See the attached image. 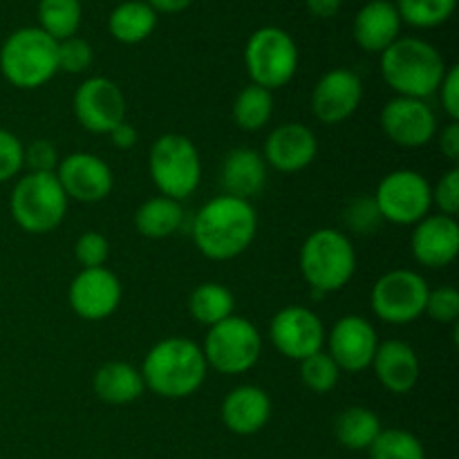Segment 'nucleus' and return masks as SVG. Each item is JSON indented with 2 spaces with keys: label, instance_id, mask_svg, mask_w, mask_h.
<instances>
[{
  "label": "nucleus",
  "instance_id": "1",
  "mask_svg": "<svg viewBox=\"0 0 459 459\" xmlns=\"http://www.w3.org/2000/svg\"><path fill=\"white\" fill-rule=\"evenodd\" d=\"M258 231L254 204L231 195H218L206 202L191 222V236L204 258L224 263L245 254Z\"/></svg>",
  "mask_w": 459,
  "mask_h": 459
},
{
  "label": "nucleus",
  "instance_id": "2",
  "mask_svg": "<svg viewBox=\"0 0 459 459\" xmlns=\"http://www.w3.org/2000/svg\"><path fill=\"white\" fill-rule=\"evenodd\" d=\"M143 385L161 399L195 394L209 375L202 348L184 336H169L152 345L142 363Z\"/></svg>",
  "mask_w": 459,
  "mask_h": 459
},
{
  "label": "nucleus",
  "instance_id": "3",
  "mask_svg": "<svg viewBox=\"0 0 459 459\" xmlns=\"http://www.w3.org/2000/svg\"><path fill=\"white\" fill-rule=\"evenodd\" d=\"M379 67L384 81L397 92V97L424 101L437 92L448 70L442 52L429 40L415 36H399L388 49L381 52Z\"/></svg>",
  "mask_w": 459,
  "mask_h": 459
},
{
  "label": "nucleus",
  "instance_id": "4",
  "mask_svg": "<svg viewBox=\"0 0 459 459\" xmlns=\"http://www.w3.org/2000/svg\"><path fill=\"white\" fill-rule=\"evenodd\" d=\"M299 267L305 282L316 294L339 291L357 272V251L343 231L318 229L305 238L299 254Z\"/></svg>",
  "mask_w": 459,
  "mask_h": 459
},
{
  "label": "nucleus",
  "instance_id": "5",
  "mask_svg": "<svg viewBox=\"0 0 459 459\" xmlns=\"http://www.w3.org/2000/svg\"><path fill=\"white\" fill-rule=\"evenodd\" d=\"M0 72L13 88H40L58 72V40L40 27H21L0 48Z\"/></svg>",
  "mask_w": 459,
  "mask_h": 459
},
{
  "label": "nucleus",
  "instance_id": "6",
  "mask_svg": "<svg viewBox=\"0 0 459 459\" xmlns=\"http://www.w3.org/2000/svg\"><path fill=\"white\" fill-rule=\"evenodd\" d=\"M65 191L54 173H27L13 186L9 211L18 227L31 236H43L61 227L67 215Z\"/></svg>",
  "mask_w": 459,
  "mask_h": 459
},
{
  "label": "nucleus",
  "instance_id": "7",
  "mask_svg": "<svg viewBox=\"0 0 459 459\" xmlns=\"http://www.w3.org/2000/svg\"><path fill=\"white\" fill-rule=\"evenodd\" d=\"M148 170L157 191L170 200H186L202 182V160L197 146L179 133H166L148 152Z\"/></svg>",
  "mask_w": 459,
  "mask_h": 459
},
{
  "label": "nucleus",
  "instance_id": "8",
  "mask_svg": "<svg viewBox=\"0 0 459 459\" xmlns=\"http://www.w3.org/2000/svg\"><path fill=\"white\" fill-rule=\"evenodd\" d=\"M202 354L206 366L220 375H245L263 354V336L249 318L231 314L218 325L209 327L202 343Z\"/></svg>",
  "mask_w": 459,
  "mask_h": 459
},
{
  "label": "nucleus",
  "instance_id": "9",
  "mask_svg": "<svg viewBox=\"0 0 459 459\" xmlns=\"http://www.w3.org/2000/svg\"><path fill=\"white\" fill-rule=\"evenodd\" d=\"M245 65L251 83L273 92L294 79L299 70V45L281 27H260L245 45Z\"/></svg>",
  "mask_w": 459,
  "mask_h": 459
},
{
  "label": "nucleus",
  "instance_id": "10",
  "mask_svg": "<svg viewBox=\"0 0 459 459\" xmlns=\"http://www.w3.org/2000/svg\"><path fill=\"white\" fill-rule=\"evenodd\" d=\"M429 282L412 269H393L377 278L370 291L372 312L388 325H408L424 316Z\"/></svg>",
  "mask_w": 459,
  "mask_h": 459
},
{
  "label": "nucleus",
  "instance_id": "11",
  "mask_svg": "<svg viewBox=\"0 0 459 459\" xmlns=\"http://www.w3.org/2000/svg\"><path fill=\"white\" fill-rule=\"evenodd\" d=\"M372 197L381 220H388L399 227H411V224L415 227L420 220L430 215L433 206L430 182L411 169H399L385 175Z\"/></svg>",
  "mask_w": 459,
  "mask_h": 459
},
{
  "label": "nucleus",
  "instance_id": "12",
  "mask_svg": "<svg viewBox=\"0 0 459 459\" xmlns=\"http://www.w3.org/2000/svg\"><path fill=\"white\" fill-rule=\"evenodd\" d=\"M72 110L81 128L92 134H108L126 121V97L108 76H90L76 88Z\"/></svg>",
  "mask_w": 459,
  "mask_h": 459
},
{
  "label": "nucleus",
  "instance_id": "13",
  "mask_svg": "<svg viewBox=\"0 0 459 459\" xmlns=\"http://www.w3.org/2000/svg\"><path fill=\"white\" fill-rule=\"evenodd\" d=\"M269 339L282 357L291 361H303L323 350L325 327L316 312L300 305H290L273 314L269 323Z\"/></svg>",
  "mask_w": 459,
  "mask_h": 459
},
{
  "label": "nucleus",
  "instance_id": "14",
  "mask_svg": "<svg viewBox=\"0 0 459 459\" xmlns=\"http://www.w3.org/2000/svg\"><path fill=\"white\" fill-rule=\"evenodd\" d=\"M379 124L394 146L408 151L429 146L437 137V115L424 99H390L381 110Z\"/></svg>",
  "mask_w": 459,
  "mask_h": 459
},
{
  "label": "nucleus",
  "instance_id": "15",
  "mask_svg": "<svg viewBox=\"0 0 459 459\" xmlns=\"http://www.w3.org/2000/svg\"><path fill=\"white\" fill-rule=\"evenodd\" d=\"M327 354L334 359L341 372H363L372 366L379 339L377 330L368 318L348 314L341 316L332 325L330 334H325Z\"/></svg>",
  "mask_w": 459,
  "mask_h": 459
},
{
  "label": "nucleus",
  "instance_id": "16",
  "mask_svg": "<svg viewBox=\"0 0 459 459\" xmlns=\"http://www.w3.org/2000/svg\"><path fill=\"white\" fill-rule=\"evenodd\" d=\"M54 175L65 191L67 200L83 202V204L106 200L115 186L112 169L92 152H72L63 157Z\"/></svg>",
  "mask_w": 459,
  "mask_h": 459
},
{
  "label": "nucleus",
  "instance_id": "17",
  "mask_svg": "<svg viewBox=\"0 0 459 459\" xmlns=\"http://www.w3.org/2000/svg\"><path fill=\"white\" fill-rule=\"evenodd\" d=\"M72 312L83 321H103L112 316L121 303V282L110 269H81L67 290Z\"/></svg>",
  "mask_w": 459,
  "mask_h": 459
},
{
  "label": "nucleus",
  "instance_id": "18",
  "mask_svg": "<svg viewBox=\"0 0 459 459\" xmlns=\"http://www.w3.org/2000/svg\"><path fill=\"white\" fill-rule=\"evenodd\" d=\"M363 99V83L357 72L334 67L318 79L312 90V115L321 124L336 126L357 112Z\"/></svg>",
  "mask_w": 459,
  "mask_h": 459
},
{
  "label": "nucleus",
  "instance_id": "19",
  "mask_svg": "<svg viewBox=\"0 0 459 459\" xmlns=\"http://www.w3.org/2000/svg\"><path fill=\"white\" fill-rule=\"evenodd\" d=\"M318 142L309 126L287 121L276 126L264 142V164L278 173H299L316 160Z\"/></svg>",
  "mask_w": 459,
  "mask_h": 459
},
{
  "label": "nucleus",
  "instance_id": "20",
  "mask_svg": "<svg viewBox=\"0 0 459 459\" xmlns=\"http://www.w3.org/2000/svg\"><path fill=\"white\" fill-rule=\"evenodd\" d=\"M411 249L417 263L429 269H444L459 254V224L451 215H426L415 224Z\"/></svg>",
  "mask_w": 459,
  "mask_h": 459
},
{
  "label": "nucleus",
  "instance_id": "21",
  "mask_svg": "<svg viewBox=\"0 0 459 459\" xmlns=\"http://www.w3.org/2000/svg\"><path fill=\"white\" fill-rule=\"evenodd\" d=\"M220 415H222V424L233 435L249 437L267 426L272 417V399L258 385H238L224 397Z\"/></svg>",
  "mask_w": 459,
  "mask_h": 459
},
{
  "label": "nucleus",
  "instance_id": "22",
  "mask_svg": "<svg viewBox=\"0 0 459 459\" xmlns=\"http://www.w3.org/2000/svg\"><path fill=\"white\" fill-rule=\"evenodd\" d=\"M372 370L388 393L408 394L420 381L421 363L415 350L403 341H384L372 359Z\"/></svg>",
  "mask_w": 459,
  "mask_h": 459
},
{
  "label": "nucleus",
  "instance_id": "23",
  "mask_svg": "<svg viewBox=\"0 0 459 459\" xmlns=\"http://www.w3.org/2000/svg\"><path fill=\"white\" fill-rule=\"evenodd\" d=\"M267 184V164L254 148H233L220 166V186L224 195L251 202Z\"/></svg>",
  "mask_w": 459,
  "mask_h": 459
},
{
  "label": "nucleus",
  "instance_id": "24",
  "mask_svg": "<svg viewBox=\"0 0 459 459\" xmlns=\"http://www.w3.org/2000/svg\"><path fill=\"white\" fill-rule=\"evenodd\" d=\"M402 31V18L390 0H370L359 9L354 18L352 34L361 49L370 54H381L388 49Z\"/></svg>",
  "mask_w": 459,
  "mask_h": 459
},
{
  "label": "nucleus",
  "instance_id": "25",
  "mask_svg": "<svg viewBox=\"0 0 459 459\" xmlns=\"http://www.w3.org/2000/svg\"><path fill=\"white\" fill-rule=\"evenodd\" d=\"M92 390L103 403L110 406H126V403L137 402L143 394L142 372L126 361H108L94 372Z\"/></svg>",
  "mask_w": 459,
  "mask_h": 459
},
{
  "label": "nucleus",
  "instance_id": "26",
  "mask_svg": "<svg viewBox=\"0 0 459 459\" xmlns=\"http://www.w3.org/2000/svg\"><path fill=\"white\" fill-rule=\"evenodd\" d=\"M157 27V12L146 0H126L117 4L108 18L112 39L124 45H137L146 40Z\"/></svg>",
  "mask_w": 459,
  "mask_h": 459
},
{
  "label": "nucleus",
  "instance_id": "27",
  "mask_svg": "<svg viewBox=\"0 0 459 459\" xmlns=\"http://www.w3.org/2000/svg\"><path fill=\"white\" fill-rule=\"evenodd\" d=\"M184 224L182 202L170 200V197L157 195L143 202L134 213V227L143 238L161 240L173 233H178Z\"/></svg>",
  "mask_w": 459,
  "mask_h": 459
},
{
  "label": "nucleus",
  "instance_id": "28",
  "mask_svg": "<svg viewBox=\"0 0 459 459\" xmlns=\"http://www.w3.org/2000/svg\"><path fill=\"white\" fill-rule=\"evenodd\" d=\"M381 421L375 411L366 406H350L334 420V435L341 446L350 451H368L377 435L381 433Z\"/></svg>",
  "mask_w": 459,
  "mask_h": 459
},
{
  "label": "nucleus",
  "instance_id": "29",
  "mask_svg": "<svg viewBox=\"0 0 459 459\" xmlns=\"http://www.w3.org/2000/svg\"><path fill=\"white\" fill-rule=\"evenodd\" d=\"M236 309V299L220 282H202L188 296V312L200 325L213 327Z\"/></svg>",
  "mask_w": 459,
  "mask_h": 459
},
{
  "label": "nucleus",
  "instance_id": "30",
  "mask_svg": "<svg viewBox=\"0 0 459 459\" xmlns=\"http://www.w3.org/2000/svg\"><path fill=\"white\" fill-rule=\"evenodd\" d=\"M273 115V94L260 85L249 83L238 92L233 101V121L240 130L255 133L269 124Z\"/></svg>",
  "mask_w": 459,
  "mask_h": 459
},
{
  "label": "nucleus",
  "instance_id": "31",
  "mask_svg": "<svg viewBox=\"0 0 459 459\" xmlns=\"http://www.w3.org/2000/svg\"><path fill=\"white\" fill-rule=\"evenodd\" d=\"M83 18L81 0H40L39 27L54 40H65L76 34Z\"/></svg>",
  "mask_w": 459,
  "mask_h": 459
},
{
  "label": "nucleus",
  "instance_id": "32",
  "mask_svg": "<svg viewBox=\"0 0 459 459\" xmlns=\"http://www.w3.org/2000/svg\"><path fill=\"white\" fill-rule=\"evenodd\" d=\"M394 7L402 22H408L417 30H433L453 16L457 0H397Z\"/></svg>",
  "mask_w": 459,
  "mask_h": 459
},
{
  "label": "nucleus",
  "instance_id": "33",
  "mask_svg": "<svg viewBox=\"0 0 459 459\" xmlns=\"http://www.w3.org/2000/svg\"><path fill=\"white\" fill-rule=\"evenodd\" d=\"M370 459H426L424 444L403 429H385L368 448Z\"/></svg>",
  "mask_w": 459,
  "mask_h": 459
},
{
  "label": "nucleus",
  "instance_id": "34",
  "mask_svg": "<svg viewBox=\"0 0 459 459\" xmlns=\"http://www.w3.org/2000/svg\"><path fill=\"white\" fill-rule=\"evenodd\" d=\"M300 363V379H303L305 388H309L316 394L330 393L332 388H336L341 379V370L334 363V359L327 352H316L312 357L303 359Z\"/></svg>",
  "mask_w": 459,
  "mask_h": 459
},
{
  "label": "nucleus",
  "instance_id": "35",
  "mask_svg": "<svg viewBox=\"0 0 459 459\" xmlns=\"http://www.w3.org/2000/svg\"><path fill=\"white\" fill-rule=\"evenodd\" d=\"M343 222L352 233L368 236V233H375L384 220H381L379 209H377L375 197L359 195L354 197V200L348 204V209H345Z\"/></svg>",
  "mask_w": 459,
  "mask_h": 459
},
{
  "label": "nucleus",
  "instance_id": "36",
  "mask_svg": "<svg viewBox=\"0 0 459 459\" xmlns=\"http://www.w3.org/2000/svg\"><path fill=\"white\" fill-rule=\"evenodd\" d=\"M424 314H429L435 323H442V325H455L459 318V291L451 285L429 290Z\"/></svg>",
  "mask_w": 459,
  "mask_h": 459
},
{
  "label": "nucleus",
  "instance_id": "37",
  "mask_svg": "<svg viewBox=\"0 0 459 459\" xmlns=\"http://www.w3.org/2000/svg\"><path fill=\"white\" fill-rule=\"evenodd\" d=\"M92 65V48L88 40L79 36H70L65 40H58V72L67 74H81Z\"/></svg>",
  "mask_w": 459,
  "mask_h": 459
},
{
  "label": "nucleus",
  "instance_id": "38",
  "mask_svg": "<svg viewBox=\"0 0 459 459\" xmlns=\"http://www.w3.org/2000/svg\"><path fill=\"white\" fill-rule=\"evenodd\" d=\"M108 255H110V245H108L106 236H101L99 231H88L76 240L74 258L81 269L106 267Z\"/></svg>",
  "mask_w": 459,
  "mask_h": 459
},
{
  "label": "nucleus",
  "instance_id": "39",
  "mask_svg": "<svg viewBox=\"0 0 459 459\" xmlns=\"http://www.w3.org/2000/svg\"><path fill=\"white\" fill-rule=\"evenodd\" d=\"M25 166V146L9 130L0 128V184L16 178Z\"/></svg>",
  "mask_w": 459,
  "mask_h": 459
},
{
  "label": "nucleus",
  "instance_id": "40",
  "mask_svg": "<svg viewBox=\"0 0 459 459\" xmlns=\"http://www.w3.org/2000/svg\"><path fill=\"white\" fill-rule=\"evenodd\" d=\"M430 195H433V204L437 206L442 215H451L455 218L459 211V169L453 166L451 170L439 178L435 186H430Z\"/></svg>",
  "mask_w": 459,
  "mask_h": 459
},
{
  "label": "nucleus",
  "instance_id": "41",
  "mask_svg": "<svg viewBox=\"0 0 459 459\" xmlns=\"http://www.w3.org/2000/svg\"><path fill=\"white\" fill-rule=\"evenodd\" d=\"M61 161L56 146L49 139H34L25 146V166L30 173H54Z\"/></svg>",
  "mask_w": 459,
  "mask_h": 459
},
{
  "label": "nucleus",
  "instance_id": "42",
  "mask_svg": "<svg viewBox=\"0 0 459 459\" xmlns=\"http://www.w3.org/2000/svg\"><path fill=\"white\" fill-rule=\"evenodd\" d=\"M439 101L451 121H459V67L451 65L439 83Z\"/></svg>",
  "mask_w": 459,
  "mask_h": 459
},
{
  "label": "nucleus",
  "instance_id": "43",
  "mask_svg": "<svg viewBox=\"0 0 459 459\" xmlns=\"http://www.w3.org/2000/svg\"><path fill=\"white\" fill-rule=\"evenodd\" d=\"M439 151L448 161L457 164L459 161V124L457 121H448L446 128L439 134Z\"/></svg>",
  "mask_w": 459,
  "mask_h": 459
},
{
  "label": "nucleus",
  "instance_id": "44",
  "mask_svg": "<svg viewBox=\"0 0 459 459\" xmlns=\"http://www.w3.org/2000/svg\"><path fill=\"white\" fill-rule=\"evenodd\" d=\"M108 137H110L112 146L115 148H119V151H130V148L137 143L139 133L133 124H128V121H121L119 126H115V128L108 133Z\"/></svg>",
  "mask_w": 459,
  "mask_h": 459
},
{
  "label": "nucleus",
  "instance_id": "45",
  "mask_svg": "<svg viewBox=\"0 0 459 459\" xmlns=\"http://www.w3.org/2000/svg\"><path fill=\"white\" fill-rule=\"evenodd\" d=\"M307 12L316 18H332L339 13L343 0H305Z\"/></svg>",
  "mask_w": 459,
  "mask_h": 459
},
{
  "label": "nucleus",
  "instance_id": "46",
  "mask_svg": "<svg viewBox=\"0 0 459 459\" xmlns=\"http://www.w3.org/2000/svg\"><path fill=\"white\" fill-rule=\"evenodd\" d=\"M148 4H151L155 12H161V13H179L184 12V9L191 7L193 0H146Z\"/></svg>",
  "mask_w": 459,
  "mask_h": 459
}]
</instances>
